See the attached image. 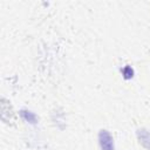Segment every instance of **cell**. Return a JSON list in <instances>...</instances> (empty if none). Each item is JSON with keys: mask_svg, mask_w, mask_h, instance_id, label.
I'll list each match as a JSON object with an SVG mask.
<instances>
[{"mask_svg": "<svg viewBox=\"0 0 150 150\" xmlns=\"http://www.w3.org/2000/svg\"><path fill=\"white\" fill-rule=\"evenodd\" d=\"M100 143L102 150H114V142L109 132L107 131H101L100 134Z\"/></svg>", "mask_w": 150, "mask_h": 150, "instance_id": "1", "label": "cell"}, {"mask_svg": "<svg viewBox=\"0 0 150 150\" xmlns=\"http://www.w3.org/2000/svg\"><path fill=\"white\" fill-rule=\"evenodd\" d=\"M139 131H141V130H139ZM139 138H141V142H142L144 145H145V142H148V144H149V146H150V135H149L148 132H145L144 130H142Z\"/></svg>", "mask_w": 150, "mask_h": 150, "instance_id": "2", "label": "cell"}]
</instances>
